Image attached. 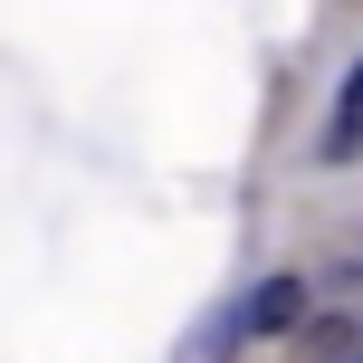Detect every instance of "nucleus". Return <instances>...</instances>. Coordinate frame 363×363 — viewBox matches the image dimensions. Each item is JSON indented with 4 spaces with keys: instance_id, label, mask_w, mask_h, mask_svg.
<instances>
[{
    "instance_id": "f257e3e1",
    "label": "nucleus",
    "mask_w": 363,
    "mask_h": 363,
    "mask_svg": "<svg viewBox=\"0 0 363 363\" xmlns=\"http://www.w3.org/2000/svg\"><path fill=\"white\" fill-rule=\"evenodd\" d=\"M296 315H306V287H296V277H268V287L249 296V315H239V335H287Z\"/></svg>"
},
{
    "instance_id": "f03ea898",
    "label": "nucleus",
    "mask_w": 363,
    "mask_h": 363,
    "mask_svg": "<svg viewBox=\"0 0 363 363\" xmlns=\"http://www.w3.org/2000/svg\"><path fill=\"white\" fill-rule=\"evenodd\" d=\"M354 153H363V67L345 77V96L325 115V163H354Z\"/></svg>"
},
{
    "instance_id": "7ed1b4c3",
    "label": "nucleus",
    "mask_w": 363,
    "mask_h": 363,
    "mask_svg": "<svg viewBox=\"0 0 363 363\" xmlns=\"http://www.w3.org/2000/svg\"><path fill=\"white\" fill-rule=\"evenodd\" d=\"M325 363H363V335L345 325V335H325Z\"/></svg>"
}]
</instances>
